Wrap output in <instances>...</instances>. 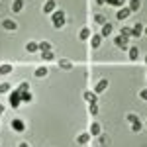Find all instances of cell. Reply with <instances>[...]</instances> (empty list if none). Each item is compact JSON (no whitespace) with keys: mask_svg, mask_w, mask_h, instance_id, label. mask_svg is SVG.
<instances>
[{"mask_svg":"<svg viewBox=\"0 0 147 147\" xmlns=\"http://www.w3.org/2000/svg\"><path fill=\"white\" fill-rule=\"evenodd\" d=\"M53 26L55 28H63L65 26V22H67V16H65V12L63 10H57V12H53Z\"/></svg>","mask_w":147,"mask_h":147,"instance_id":"obj_1","label":"cell"},{"mask_svg":"<svg viewBox=\"0 0 147 147\" xmlns=\"http://www.w3.org/2000/svg\"><path fill=\"white\" fill-rule=\"evenodd\" d=\"M10 104H12V108H20V104H22V92L18 90V88L10 94Z\"/></svg>","mask_w":147,"mask_h":147,"instance_id":"obj_2","label":"cell"},{"mask_svg":"<svg viewBox=\"0 0 147 147\" xmlns=\"http://www.w3.org/2000/svg\"><path fill=\"white\" fill-rule=\"evenodd\" d=\"M114 43H116V47H118V49H127V37L118 35V37L114 39Z\"/></svg>","mask_w":147,"mask_h":147,"instance_id":"obj_3","label":"cell"},{"mask_svg":"<svg viewBox=\"0 0 147 147\" xmlns=\"http://www.w3.org/2000/svg\"><path fill=\"white\" fill-rule=\"evenodd\" d=\"M2 28H4V30H8V32H14L18 26H16V22H14V20L6 18V20H2Z\"/></svg>","mask_w":147,"mask_h":147,"instance_id":"obj_4","label":"cell"},{"mask_svg":"<svg viewBox=\"0 0 147 147\" xmlns=\"http://www.w3.org/2000/svg\"><path fill=\"white\" fill-rule=\"evenodd\" d=\"M112 30H114V28H112V24H110V22H106L104 26H102V32H100V35H102V37H108V35L112 34Z\"/></svg>","mask_w":147,"mask_h":147,"instance_id":"obj_5","label":"cell"},{"mask_svg":"<svg viewBox=\"0 0 147 147\" xmlns=\"http://www.w3.org/2000/svg\"><path fill=\"white\" fill-rule=\"evenodd\" d=\"M108 84H110V82H108L106 79L98 80V84H96V88H94V92H104L106 88H108Z\"/></svg>","mask_w":147,"mask_h":147,"instance_id":"obj_6","label":"cell"},{"mask_svg":"<svg viewBox=\"0 0 147 147\" xmlns=\"http://www.w3.org/2000/svg\"><path fill=\"white\" fill-rule=\"evenodd\" d=\"M141 34H143V26H141V24H136V26L131 28V35H134V37H141Z\"/></svg>","mask_w":147,"mask_h":147,"instance_id":"obj_7","label":"cell"},{"mask_svg":"<svg viewBox=\"0 0 147 147\" xmlns=\"http://www.w3.org/2000/svg\"><path fill=\"white\" fill-rule=\"evenodd\" d=\"M12 129L14 131H24V122L22 120H12Z\"/></svg>","mask_w":147,"mask_h":147,"instance_id":"obj_8","label":"cell"},{"mask_svg":"<svg viewBox=\"0 0 147 147\" xmlns=\"http://www.w3.org/2000/svg\"><path fill=\"white\" fill-rule=\"evenodd\" d=\"M129 14H131V10H129V8H122V10L116 14V18H118V20H125Z\"/></svg>","mask_w":147,"mask_h":147,"instance_id":"obj_9","label":"cell"},{"mask_svg":"<svg viewBox=\"0 0 147 147\" xmlns=\"http://www.w3.org/2000/svg\"><path fill=\"white\" fill-rule=\"evenodd\" d=\"M39 49V43H35V41H30V43H26V51L28 53H35Z\"/></svg>","mask_w":147,"mask_h":147,"instance_id":"obj_10","label":"cell"},{"mask_svg":"<svg viewBox=\"0 0 147 147\" xmlns=\"http://www.w3.org/2000/svg\"><path fill=\"white\" fill-rule=\"evenodd\" d=\"M22 8H24L22 0H14V2H12V12H22Z\"/></svg>","mask_w":147,"mask_h":147,"instance_id":"obj_11","label":"cell"},{"mask_svg":"<svg viewBox=\"0 0 147 147\" xmlns=\"http://www.w3.org/2000/svg\"><path fill=\"white\" fill-rule=\"evenodd\" d=\"M53 10H55V2L53 0H47L45 4H43V12L47 14V12H53Z\"/></svg>","mask_w":147,"mask_h":147,"instance_id":"obj_12","label":"cell"},{"mask_svg":"<svg viewBox=\"0 0 147 147\" xmlns=\"http://www.w3.org/2000/svg\"><path fill=\"white\" fill-rule=\"evenodd\" d=\"M59 67L65 69V71H71V69H73V63L67 61V59H61V61H59Z\"/></svg>","mask_w":147,"mask_h":147,"instance_id":"obj_13","label":"cell"},{"mask_svg":"<svg viewBox=\"0 0 147 147\" xmlns=\"http://www.w3.org/2000/svg\"><path fill=\"white\" fill-rule=\"evenodd\" d=\"M84 100H86V102H96V92L86 90V92H84Z\"/></svg>","mask_w":147,"mask_h":147,"instance_id":"obj_14","label":"cell"},{"mask_svg":"<svg viewBox=\"0 0 147 147\" xmlns=\"http://www.w3.org/2000/svg\"><path fill=\"white\" fill-rule=\"evenodd\" d=\"M139 8H141V2H139V0H129V10L131 12L139 10Z\"/></svg>","mask_w":147,"mask_h":147,"instance_id":"obj_15","label":"cell"},{"mask_svg":"<svg viewBox=\"0 0 147 147\" xmlns=\"http://www.w3.org/2000/svg\"><path fill=\"white\" fill-rule=\"evenodd\" d=\"M39 51H51V43L49 41H39Z\"/></svg>","mask_w":147,"mask_h":147,"instance_id":"obj_16","label":"cell"},{"mask_svg":"<svg viewBox=\"0 0 147 147\" xmlns=\"http://www.w3.org/2000/svg\"><path fill=\"white\" fill-rule=\"evenodd\" d=\"M137 57H139V49H137V47H129V59L136 61Z\"/></svg>","mask_w":147,"mask_h":147,"instance_id":"obj_17","label":"cell"},{"mask_svg":"<svg viewBox=\"0 0 147 147\" xmlns=\"http://www.w3.org/2000/svg\"><path fill=\"white\" fill-rule=\"evenodd\" d=\"M98 137H100V145H102V147L108 145V141H110V136H108V134H100Z\"/></svg>","mask_w":147,"mask_h":147,"instance_id":"obj_18","label":"cell"},{"mask_svg":"<svg viewBox=\"0 0 147 147\" xmlns=\"http://www.w3.org/2000/svg\"><path fill=\"white\" fill-rule=\"evenodd\" d=\"M45 75H47V67H37L35 69V77L41 79V77H45Z\"/></svg>","mask_w":147,"mask_h":147,"instance_id":"obj_19","label":"cell"},{"mask_svg":"<svg viewBox=\"0 0 147 147\" xmlns=\"http://www.w3.org/2000/svg\"><path fill=\"white\" fill-rule=\"evenodd\" d=\"M100 39H102V35H100V34H98V35H92L90 45H92V47H98V45H100Z\"/></svg>","mask_w":147,"mask_h":147,"instance_id":"obj_20","label":"cell"},{"mask_svg":"<svg viewBox=\"0 0 147 147\" xmlns=\"http://www.w3.org/2000/svg\"><path fill=\"white\" fill-rule=\"evenodd\" d=\"M90 136H94V137L100 136V125H98V124H92L90 125Z\"/></svg>","mask_w":147,"mask_h":147,"instance_id":"obj_21","label":"cell"},{"mask_svg":"<svg viewBox=\"0 0 147 147\" xmlns=\"http://www.w3.org/2000/svg\"><path fill=\"white\" fill-rule=\"evenodd\" d=\"M12 73V65H0V75H10Z\"/></svg>","mask_w":147,"mask_h":147,"instance_id":"obj_22","label":"cell"},{"mask_svg":"<svg viewBox=\"0 0 147 147\" xmlns=\"http://www.w3.org/2000/svg\"><path fill=\"white\" fill-rule=\"evenodd\" d=\"M94 22L104 26V24H106V16H104V14H96V16H94Z\"/></svg>","mask_w":147,"mask_h":147,"instance_id":"obj_23","label":"cell"},{"mask_svg":"<svg viewBox=\"0 0 147 147\" xmlns=\"http://www.w3.org/2000/svg\"><path fill=\"white\" fill-rule=\"evenodd\" d=\"M88 37H90V30L88 28H82L80 30V39H88Z\"/></svg>","mask_w":147,"mask_h":147,"instance_id":"obj_24","label":"cell"},{"mask_svg":"<svg viewBox=\"0 0 147 147\" xmlns=\"http://www.w3.org/2000/svg\"><path fill=\"white\" fill-rule=\"evenodd\" d=\"M88 139H90V134H80L79 136V143H88Z\"/></svg>","mask_w":147,"mask_h":147,"instance_id":"obj_25","label":"cell"},{"mask_svg":"<svg viewBox=\"0 0 147 147\" xmlns=\"http://www.w3.org/2000/svg\"><path fill=\"white\" fill-rule=\"evenodd\" d=\"M120 35H124V37H129V35H131V28H122V30H120Z\"/></svg>","mask_w":147,"mask_h":147,"instance_id":"obj_26","label":"cell"},{"mask_svg":"<svg viewBox=\"0 0 147 147\" xmlns=\"http://www.w3.org/2000/svg\"><path fill=\"white\" fill-rule=\"evenodd\" d=\"M141 127H143V125H141V122H139V120H137V122H134V124H131V129H134V131H141Z\"/></svg>","mask_w":147,"mask_h":147,"instance_id":"obj_27","label":"cell"},{"mask_svg":"<svg viewBox=\"0 0 147 147\" xmlns=\"http://www.w3.org/2000/svg\"><path fill=\"white\" fill-rule=\"evenodd\" d=\"M22 100L24 102H32V92L28 90V92H22Z\"/></svg>","mask_w":147,"mask_h":147,"instance_id":"obj_28","label":"cell"},{"mask_svg":"<svg viewBox=\"0 0 147 147\" xmlns=\"http://www.w3.org/2000/svg\"><path fill=\"white\" fill-rule=\"evenodd\" d=\"M88 110H90V114L96 116V114H98V104H96V102H90V108H88Z\"/></svg>","mask_w":147,"mask_h":147,"instance_id":"obj_29","label":"cell"},{"mask_svg":"<svg viewBox=\"0 0 147 147\" xmlns=\"http://www.w3.org/2000/svg\"><path fill=\"white\" fill-rule=\"evenodd\" d=\"M41 59H45V61H51V59H53V51H43Z\"/></svg>","mask_w":147,"mask_h":147,"instance_id":"obj_30","label":"cell"},{"mask_svg":"<svg viewBox=\"0 0 147 147\" xmlns=\"http://www.w3.org/2000/svg\"><path fill=\"white\" fill-rule=\"evenodd\" d=\"M10 90V84H8V82H2V84H0V94H4V92H8Z\"/></svg>","mask_w":147,"mask_h":147,"instance_id":"obj_31","label":"cell"},{"mask_svg":"<svg viewBox=\"0 0 147 147\" xmlns=\"http://www.w3.org/2000/svg\"><path fill=\"white\" fill-rule=\"evenodd\" d=\"M18 90H20V92H28V90H30V84H28V82H22V84L18 86Z\"/></svg>","mask_w":147,"mask_h":147,"instance_id":"obj_32","label":"cell"},{"mask_svg":"<svg viewBox=\"0 0 147 147\" xmlns=\"http://www.w3.org/2000/svg\"><path fill=\"white\" fill-rule=\"evenodd\" d=\"M125 120H127V122H131V124H134V122H137V120H139V118H137L136 114H127V116H125Z\"/></svg>","mask_w":147,"mask_h":147,"instance_id":"obj_33","label":"cell"},{"mask_svg":"<svg viewBox=\"0 0 147 147\" xmlns=\"http://www.w3.org/2000/svg\"><path fill=\"white\" fill-rule=\"evenodd\" d=\"M139 96H141V98H143V100H147V88H143V90L139 92Z\"/></svg>","mask_w":147,"mask_h":147,"instance_id":"obj_34","label":"cell"},{"mask_svg":"<svg viewBox=\"0 0 147 147\" xmlns=\"http://www.w3.org/2000/svg\"><path fill=\"white\" fill-rule=\"evenodd\" d=\"M106 4H110V6H116V0H104Z\"/></svg>","mask_w":147,"mask_h":147,"instance_id":"obj_35","label":"cell"},{"mask_svg":"<svg viewBox=\"0 0 147 147\" xmlns=\"http://www.w3.org/2000/svg\"><path fill=\"white\" fill-rule=\"evenodd\" d=\"M124 2L125 0H116V6H124Z\"/></svg>","mask_w":147,"mask_h":147,"instance_id":"obj_36","label":"cell"},{"mask_svg":"<svg viewBox=\"0 0 147 147\" xmlns=\"http://www.w3.org/2000/svg\"><path fill=\"white\" fill-rule=\"evenodd\" d=\"M2 112H4V106H2V104H0V116H2Z\"/></svg>","mask_w":147,"mask_h":147,"instance_id":"obj_37","label":"cell"},{"mask_svg":"<svg viewBox=\"0 0 147 147\" xmlns=\"http://www.w3.org/2000/svg\"><path fill=\"white\" fill-rule=\"evenodd\" d=\"M20 147H30V145H28V143H20Z\"/></svg>","mask_w":147,"mask_h":147,"instance_id":"obj_38","label":"cell"},{"mask_svg":"<svg viewBox=\"0 0 147 147\" xmlns=\"http://www.w3.org/2000/svg\"><path fill=\"white\" fill-rule=\"evenodd\" d=\"M96 2H98V4H104V0H96Z\"/></svg>","mask_w":147,"mask_h":147,"instance_id":"obj_39","label":"cell"},{"mask_svg":"<svg viewBox=\"0 0 147 147\" xmlns=\"http://www.w3.org/2000/svg\"><path fill=\"white\" fill-rule=\"evenodd\" d=\"M143 32H145V34H147V28H143Z\"/></svg>","mask_w":147,"mask_h":147,"instance_id":"obj_40","label":"cell"},{"mask_svg":"<svg viewBox=\"0 0 147 147\" xmlns=\"http://www.w3.org/2000/svg\"><path fill=\"white\" fill-rule=\"evenodd\" d=\"M145 65H147V55H145Z\"/></svg>","mask_w":147,"mask_h":147,"instance_id":"obj_41","label":"cell"}]
</instances>
